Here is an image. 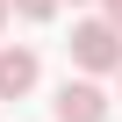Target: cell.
I'll return each instance as SVG.
<instances>
[{
    "mask_svg": "<svg viewBox=\"0 0 122 122\" xmlns=\"http://www.w3.org/2000/svg\"><path fill=\"white\" fill-rule=\"evenodd\" d=\"M7 7H15L22 22H50V15H57V0H7Z\"/></svg>",
    "mask_w": 122,
    "mask_h": 122,
    "instance_id": "cell-4",
    "label": "cell"
},
{
    "mask_svg": "<svg viewBox=\"0 0 122 122\" xmlns=\"http://www.w3.org/2000/svg\"><path fill=\"white\" fill-rule=\"evenodd\" d=\"M36 72H43V65H36L29 43H0V101H22V93L36 86Z\"/></svg>",
    "mask_w": 122,
    "mask_h": 122,
    "instance_id": "cell-3",
    "label": "cell"
},
{
    "mask_svg": "<svg viewBox=\"0 0 122 122\" xmlns=\"http://www.w3.org/2000/svg\"><path fill=\"white\" fill-rule=\"evenodd\" d=\"M50 115H57V122H108V93H101L93 79H65L57 101H50Z\"/></svg>",
    "mask_w": 122,
    "mask_h": 122,
    "instance_id": "cell-2",
    "label": "cell"
},
{
    "mask_svg": "<svg viewBox=\"0 0 122 122\" xmlns=\"http://www.w3.org/2000/svg\"><path fill=\"white\" fill-rule=\"evenodd\" d=\"M72 65H79L86 79H101V72L122 79V29H108L101 15H86V22L72 29Z\"/></svg>",
    "mask_w": 122,
    "mask_h": 122,
    "instance_id": "cell-1",
    "label": "cell"
},
{
    "mask_svg": "<svg viewBox=\"0 0 122 122\" xmlns=\"http://www.w3.org/2000/svg\"><path fill=\"white\" fill-rule=\"evenodd\" d=\"M101 22H108V29H122V0H108V7H101Z\"/></svg>",
    "mask_w": 122,
    "mask_h": 122,
    "instance_id": "cell-5",
    "label": "cell"
},
{
    "mask_svg": "<svg viewBox=\"0 0 122 122\" xmlns=\"http://www.w3.org/2000/svg\"><path fill=\"white\" fill-rule=\"evenodd\" d=\"M7 15H15V7H7V0H0V29H7Z\"/></svg>",
    "mask_w": 122,
    "mask_h": 122,
    "instance_id": "cell-6",
    "label": "cell"
}]
</instances>
